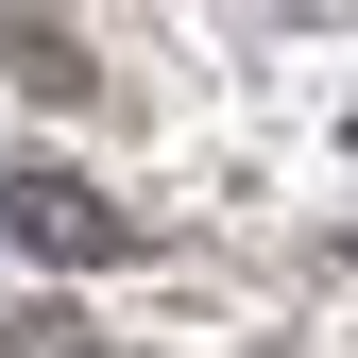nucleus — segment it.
<instances>
[{"label":"nucleus","instance_id":"nucleus-1","mask_svg":"<svg viewBox=\"0 0 358 358\" xmlns=\"http://www.w3.org/2000/svg\"><path fill=\"white\" fill-rule=\"evenodd\" d=\"M0 222H17V239H52V256H103V239H120V222L85 205V188H34V171L0 188Z\"/></svg>","mask_w":358,"mask_h":358}]
</instances>
